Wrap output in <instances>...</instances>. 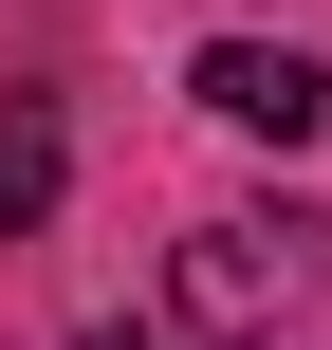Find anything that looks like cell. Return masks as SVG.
I'll list each match as a JSON object with an SVG mask.
<instances>
[{
  "mask_svg": "<svg viewBox=\"0 0 332 350\" xmlns=\"http://www.w3.org/2000/svg\"><path fill=\"white\" fill-rule=\"evenodd\" d=\"M332 277V221H296V203H222V221H185V258H166V295H185V332L259 350L277 314H314Z\"/></svg>",
  "mask_w": 332,
  "mask_h": 350,
  "instance_id": "6da1fadb",
  "label": "cell"
},
{
  "mask_svg": "<svg viewBox=\"0 0 332 350\" xmlns=\"http://www.w3.org/2000/svg\"><path fill=\"white\" fill-rule=\"evenodd\" d=\"M203 111H222V129H277V148H314V129H332V55L222 37V55H203Z\"/></svg>",
  "mask_w": 332,
  "mask_h": 350,
  "instance_id": "7a4b0ae2",
  "label": "cell"
},
{
  "mask_svg": "<svg viewBox=\"0 0 332 350\" xmlns=\"http://www.w3.org/2000/svg\"><path fill=\"white\" fill-rule=\"evenodd\" d=\"M55 185H74V129L18 92V111H0V240H37V221H55Z\"/></svg>",
  "mask_w": 332,
  "mask_h": 350,
  "instance_id": "3957f363",
  "label": "cell"
},
{
  "mask_svg": "<svg viewBox=\"0 0 332 350\" xmlns=\"http://www.w3.org/2000/svg\"><path fill=\"white\" fill-rule=\"evenodd\" d=\"M92 350H129V332H92Z\"/></svg>",
  "mask_w": 332,
  "mask_h": 350,
  "instance_id": "277c9868",
  "label": "cell"
}]
</instances>
